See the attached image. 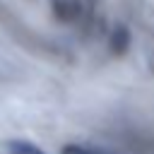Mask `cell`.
<instances>
[{"label": "cell", "mask_w": 154, "mask_h": 154, "mask_svg": "<svg viewBox=\"0 0 154 154\" xmlns=\"http://www.w3.org/2000/svg\"><path fill=\"white\" fill-rule=\"evenodd\" d=\"M7 152L10 154H46L41 147H36L29 140H12V142H7Z\"/></svg>", "instance_id": "6da1fadb"}, {"label": "cell", "mask_w": 154, "mask_h": 154, "mask_svg": "<svg viewBox=\"0 0 154 154\" xmlns=\"http://www.w3.org/2000/svg\"><path fill=\"white\" fill-rule=\"evenodd\" d=\"M63 154H96V152H91L87 147H79V144H67V147H63Z\"/></svg>", "instance_id": "7a4b0ae2"}]
</instances>
